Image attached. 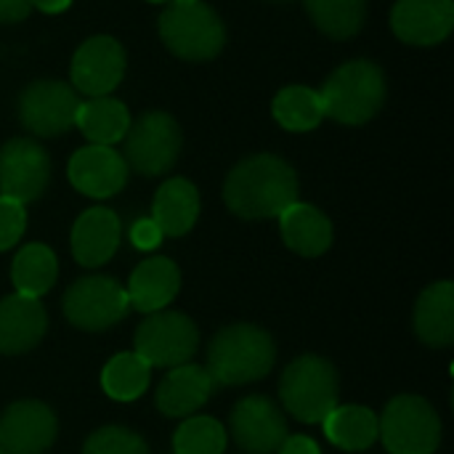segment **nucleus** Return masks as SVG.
Listing matches in <instances>:
<instances>
[{"instance_id": "473e14b6", "label": "nucleus", "mask_w": 454, "mask_h": 454, "mask_svg": "<svg viewBox=\"0 0 454 454\" xmlns=\"http://www.w3.org/2000/svg\"><path fill=\"white\" fill-rule=\"evenodd\" d=\"M130 242L138 250H157L162 245V231L152 218H138L130 226Z\"/></svg>"}, {"instance_id": "c756f323", "label": "nucleus", "mask_w": 454, "mask_h": 454, "mask_svg": "<svg viewBox=\"0 0 454 454\" xmlns=\"http://www.w3.org/2000/svg\"><path fill=\"white\" fill-rule=\"evenodd\" d=\"M223 450H226V428L207 415L186 418L173 436L176 454H223Z\"/></svg>"}, {"instance_id": "4be33fe9", "label": "nucleus", "mask_w": 454, "mask_h": 454, "mask_svg": "<svg viewBox=\"0 0 454 454\" xmlns=\"http://www.w3.org/2000/svg\"><path fill=\"white\" fill-rule=\"evenodd\" d=\"M200 218V192L189 178L165 181L152 202V221L160 226L162 237H184L194 229Z\"/></svg>"}, {"instance_id": "e433bc0d", "label": "nucleus", "mask_w": 454, "mask_h": 454, "mask_svg": "<svg viewBox=\"0 0 454 454\" xmlns=\"http://www.w3.org/2000/svg\"><path fill=\"white\" fill-rule=\"evenodd\" d=\"M194 3H200V0H173V5H194Z\"/></svg>"}, {"instance_id": "6e6552de", "label": "nucleus", "mask_w": 454, "mask_h": 454, "mask_svg": "<svg viewBox=\"0 0 454 454\" xmlns=\"http://www.w3.org/2000/svg\"><path fill=\"white\" fill-rule=\"evenodd\" d=\"M122 160L141 176L168 173L181 154V128L168 112H146L125 133Z\"/></svg>"}, {"instance_id": "f257e3e1", "label": "nucleus", "mask_w": 454, "mask_h": 454, "mask_svg": "<svg viewBox=\"0 0 454 454\" xmlns=\"http://www.w3.org/2000/svg\"><path fill=\"white\" fill-rule=\"evenodd\" d=\"M226 207L245 221L279 218L298 202V176L277 154H253L231 168L223 184Z\"/></svg>"}, {"instance_id": "f03ea898", "label": "nucleus", "mask_w": 454, "mask_h": 454, "mask_svg": "<svg viewBox=\"0 0 454 454\" xmlns=\"http://www.w3.org/2000/svg\"><path fill=\"white\" fill-rule=\"evenodd\" d=\"M274 338L255 325L239 322L223 327L207 348V375L215 386H247L274 370Z\"/></svg>"}, {"instance_id": "39448f33", "label": "nucleus", "mask_w": 454, "mask_h": 454, "mask_svg": "<svg viewBox=\"0 0 454 454\" xmlns=\"http://www.w3.org/2000/svg\"><path fill=\"white\" fill-rule=\"evenodd\" d=\"M157 29L165 48L184 61H210L226 45L221 16L202 0L194 5H168Z\"/></svg>"}, {"instance_id": "b1692460", "label": "nucleus", "mask_w": 454, "mask_h": 454, "mask_svg": "<svg viewBox=\"0 0 454 454\" xmlns=\"http://www.w3.org/2000/svg\"><path fill=\"white\" fill-rule=\"evenodd\" d=\"M130 122L133 120H130L128 106L109 96L80 101L77 117H74V125L80 128V133L90 144H98V146H114L117 141H122Z\"/></svg>"}, {"instance_id": "dca6fc26", "label": "nucleus", "mask_w": 454, "mask_h": 454, "mask_svg": "<svg viewBox=\"0 0 454 454\" xmlns=\"http://www.w3.org/2000/svg\"><path fill=\"white\" fill-rule=\"evenodd\" d=\"M391 29L407 45H439L454 29V0H396Z\"/></svg>"}, {"instance_id": "412c9836", "label": "nucleus", "mask_w": 454, "mask_h": 454, "mask_svg": "<svg viewBox=\"0 0 454 454\" xmlns=\"http://www.w3.org/2000/svg\"><path fill=\"white\" fill-rule=\"evenodd\" d=\"M279 231L285 245L303 258H317L333 245V221L309 202H293L279 215Z\"/></svg>"}, {"instance_id": "7c9ffc66", "label": "nucleus", "mask_w": 454, "mask_h": 454, "mask_svg": "<svg viewBox=\"0 0 454 454\" xmlns=\"http://www.w3.org/2000/svg\"><path fill=\"white\" fill-rule=\"evenodd\" d=\"M82 454H149L146 442L122 426H106L88 436Z\"/></svg>"}, {"instance_id": "f3484780", "label": "nucleus", "mask_w": 454, "mask_h": 454, "mask_svg": "<svg viewBox=\"0 0 454 454\" xmlns=\"http://www.w3.org/2000/svg\"><path fill=\"white\" fill-rule=\"evenodd\" d=\"M45 330L48 314L40 298L13 293L0 301V354L16 356L37 348Z\"/></svg>"}, {"instance_id": "2f4dec72", "label": "nucleus", "mask_w": 454, "mask_h": 454, "mask_svg": "<svg viewBox=\"0 0 454 454\" xmlns=\"http://www.w3.org/2000/svg\"><path fill=\"white\" fill-rule=\"evenodd\" d=\"M27 229V210L11 197H0V253L11 250Z\"/></svg>"}, {"instance_id": "9d476101", "label": "nucleus", "mask_w": 454, "mask_h": 454, "mask_svg": "<svg viewBox=\"0 0 454 454\" xmlns=\"http://www.w3.org/2000/svg\"><path fill=\"white\" fill-rule=\"evenodd\" d=\"M77 106L80 98L72 85L61 80H35L19 96V120L29 133L53 138L74 125Z\"/></svg>"}, {"instance_id": "ea45409f", "label": "nucleus", "mask_w": 454, "mask_h": 454, "mask_svg": "<svg viewBox=\"0 0 454 454\" xmlns=\"http://www.w3.org/2000/svg\"><path fill=\"white\" fill-rule=\"evenodd\" d=\"M0 454H5V452H3V450H0Z\"/></svg>"}, {"instance_id": "20e7f679", "label": "nucleus", "mask_w": 454, "mask_h": 454, "mask_svg": "<svg viewBox=\"0 0 454 454\" xmlns=\"http://www.w3.org/2000/svg\"><path fill=\"white\" fill-rule=\"evenodd\" d=\"M340 396V380L325 356H298L293 364H287L282 380H279V399L285 410L301 420V423H322L335 407Z\"/></svg>"}, {"instance_id": "f704fd0d", "label": "nucleus", "mask_w": 454, "mask_h": 454, "mask_svg": "<svg viewBox=\"0 0 454 454\" xmlns=\"http://www.w3.org/2000/svg\"><path fill=\"white\" fill-rule=\"evenodd\" d=\"M277 454H322V450L311 436H287Z\"/></svg>"}, {"instance_id": "c9c22d12", "label": "nucleus", "mask_w": 454, "mask_h": 454, "mask_svg": "<svg viewBox=\"0 0 454 454\" xmlns=\"http://www.w3.org/2000/svg\"><path fill=\"white\" fill-rule=\"evenodd\" d=\"M72 5V0H32V8L43 13H61Z\"/></svg>"}, {"instance_id": "1a4fd4ad", "label": "nucleus", "mask_w": 454, "mask_h": 454, "mask_svg": "<svg viewBox=\"0 0 454 454\" xmlns=\"http://www.w3.org/2000/svg\"><path fill=\"white\" fill-rule=\"evenodd\" d=\"M64 317L85 333H104L125 319L130 303L125 287L112 277H82L64 293Z\"/></svg>"}, {"instance_id": "72a5a7b5", "label": "nucleus", "mask_w": 454, "mask_h": 454, "mask_svg": "<svg viewBox=\"0 0 454 454\" xmlns=\"http://www.w3.org/2000/svg\"><path fill=\"white\" fill-rule=\"evenodd\" d=\"M32 11V0H0V24H16L27 19Z\"/></svg>"}, {"instance_id": "4468645a", "label": "nucleus", "mask_w": 454, "mask_h": 454, "mask_svg": "<svg viewBox=\"0 0 454 454\" xmlns=\"http://www.w3.org/2000/svg\"><path fill=\"white\" fill-rule=\"evenodd\" d=\"M56 436V412L37 399L16 402L0 418V450L5 454H43Z\"/></svg>"}, {"instance_id": "423d86ee", "label": "nucleus", "mask_w": 454, "mask_h": 454, "mask_svg": "<svg viewBox=\"0 0 454 454\" xmlns=\"http://www.w3.org/2000/svg\"><path fill=\"white\" fill-rule=\"evenodd\" d=\"M378 439L391 454H434L442 444V420L420 396H396L378 420Z\"/></svg>"}, {"instance_id": "58836bf2", "label": "nucleus", "mask_w": 454, "mask_h": 454, "mask_svg": "<svg viewBox=\"0 0 454 454\" xmlns=\"http://www.w3.org/2000/svg\"><path fill=\"white\" fill-rule=\"evenodd\" d=\"M274 3H287V0H274Z\"/></svg>"}, {"instance_id": "bb28decb", "label": "nucleus", "mask_w": 454, "mask_h": 454, "mask_svg": "<svg viewBox=\"0 0 454 454\" xmlns=\"http://www.w3.org/2000/svg\"><path fill=\"white\" fill-rule=\"evenodd\" d=\"M274 120L293 133H306L322 125L325 114V101L322 93L306 85H287L274 96L271 104Z\"/></svg>"}, {"instance_id": "5701e85b", "label": "nucleus", "mask_w": 454, "mask_h": 454, "mask_svg": "<svg viewBox=\"0 0 454 454\" xmlns=\"http://www.w3.org/2000/svg\"><path fill=\"white\" fill-rule=\"evenodd\" d=\"M415 333L431 348L454 343V285L450 279L428 285L415 306Z\"/></svg>"}, {"instance_id": "a211bd4d", "label": "nucleus", "mask_w": 454, "mask_h": 454, "mask_svg": "<svg viewBox=\"0 0 454 454\" xmlns=\"http://www.w3.org/2000/svg\"><path fill=\"white\" fill-rule=\"evenodd\" d=\"M120 239V215L109 207H90L72 226V255L80 266L98 269L117 253Z\"/></svg>"}, {"instance_id": "c85d7f7f", "label": "nucleus", "mask_w": 454, "mask_h": 454, "mask_svg": "<svg viewBox=\"0 0 454 454\" xmlns=\"http://www.w3.org/2000/svg\"><path fill=\"white\" fill-rule=\"evenodd\" d=\"M311 21L333 40L356 37L367 19V0H303Z\"/></svg>"}, {"instance_id": "ddd939ff", "label": "nucleus", "mask_w": 454, "mask_h": 454, "mask_svg": "<svg viewBox=\"0 0 454 454\" xmlns=\"http://www.w3.org/2000/svg\"><path fill=\"white\" fill-rule=\"evenodd\" d=\"M231 439L247 454H274L287 439L285 412L266 396H245L231 412Z\"/></svg>"}, {"instance_id": "2eb2a0df", "label": "nucleus", "mask_w": 454, "mask_h": 454, "mask_svg": "<svg viewBox=\"0 0 454 454\" xmlns=\"http://www.w3.org/2000/svg\"><path fill=\"white\" fill-rule=\"evenodd\" d=\"M128 170L130 168L120 152H114L112 146L90 144L72 154L67 176L80 194L93 200H106L125 189Z\"/></svg>"}, {"instance_id": "6ab92c4d", "label": "nucleus", "mask_w": 454, "mask_h": 454, "mask_svg": "<svg viewBox=\"0 0 454 454\" xmlns=\"http://www.w3.org/2000/svg\"><path fill=\"white\" fill-rule=\"evenodd\" d=\"M178 290H181V271L165 255L141 261L133 269L130 282L125 287L130 309L144 311V314H154V311H162L165 306H170L173 298L178 295Z\"/></svg>"}, {"instance_id": "f8f14e48", "label": "nucleus", "mask_w": 454, "mask_h": 454, "mask_svg": "<svg viewBox=\"0 0 454 454\" xmlns=\"http://www.w3.org/2000/svg\"><path fill=\"white\" fill-rule=\"evenodd\" d=\"M72 88L98 98L109 96L125 77V48L109 35H93L72 56Z\"/></svg>"}, {"instance_id": "9b49d317", "label": "nucleus", "mask_w": 454, "mask_h": 454, "mask_svg": "<svg viewBox=\"0 0 454 454\" xmlns=\"http://www.w3.org/2000/svg\"><path fill=\"white\" fill-rule=\"evenodd\" d=\"M51 181V157L32 138H11L0 146V197L21 205L43 197Z\"/></svg>"}, {"instance_id": "aec40b11", "label": "nucleus", "mask_w": 454, "mask_h": 454, "mask_svg": "<svg viewBox=\"0 0 454 454\" xmlns=\"http://www.w3.org/2000/svg\"><path fill=\"white\" fill-rule=\"evenodd\" d=\"M215 383L205 367L181 364L173 367L157 386V410L165 418H192L213 396Z\"/></svg>"}, {"instance_id": "393cba45", "label": "nucleus", "mask_w": 454, "mask_h": 454, "mask_svg": "<svg viewBox=\"0 0 454 454\" xmlns=\"http://www.w3.org/2000/svg\"><path fill=\"white\" fill-rule=\"evenodd\" d=\"M322 426L327 439L346 452H362L378 442V415L362 404H338Z\"/></svg>"}, {"instance_id": "7ed1b4c3", "label": "nucleus", "mask_w": 454, "mask_h": 454, "mask_svg": "<svg viewBox=\"0 0 454 454\" xmlns=\"http://www.w3.org/2000/svg\"><path fill=\"white\" fill-rule=\"evenodd\" d=\"M319 93L327 117L343 125H364L386 104V74L375 61L354 59L338 67Z\"/></svg>"}, {"instance_id": "cd10ccee", "label": "nucleus", "mask_w": 454, "mask_h": 454, "mask_svg": "<svg viewBox=\"0 0 454 454\" xmlns=\"http://www.w3.org/2000/svg\"><path fill=\"white\" fill-rule=\"evenodd\" d=\"M152 383V367L136 354L125 351L112 356L101 370V388L114 402H136Z\"/></svg>"}, {"instance_id": "a878e982", "label": "nucleus", "mask_w": 454, "mask_h": 454, "mask_svg": "<svg viewBox=\"0 0 454 454\" xmlns=\"http://www.w3.org/2000/svg\"><path fill=\"white\" fill-rule=\"evenodd\" d=\"M56 277H59V261L53 250L43 242L24 245L11 263V282L19 295L40 298L56 285Z\"/></svg>"}, {"instance_id": "0eeeda50", "label": "nucleus", "mask_w": 454, "mask_h": 454, "mask_svg": "<svg viewBox=\"0 0 454 454\" xmlns=\"http://www.w3.org/2000/svg\"><path fill=\"white\" fill-rule=\"evenodd\" d=\"M200 348L197 325L181 311H154L136 330V354L149 367H181Z\"/></svg>"}, {"instance_id": "4c0bfd02", "label": "nucleus", "mask_w": 454, "mask_h": 454, "mask_svg": "<svg viewBox=\"0 0 454 454\" xmlns=\"http://www.w3.org/2000/svg\"><path fill=\"white\" fill-rule=\"evenodd\" d=\"M149 3H165V0H149Z\"/></svg>"}]
</instances>
